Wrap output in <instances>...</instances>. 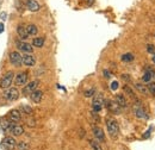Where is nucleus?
I'll list each match as a JSON object with an SVG mask.
<instances>
[{
    "label": "nucleus",
    "instance_id": "obj_2",
    "mask_svg": "<svg viewBox=\"0 0 155 150\" xmlns=\"http://www.w3.org/2000/svg\"><path fill=\"white\" fill-rule=\"evenodd\" d=\"M13 76H15L13 71H7L1 78V80H0V88H3V90L10 88V86H11V84L13 81Z\"/></svg>",
    "mask_w": 155,
    "mask_h": 150
},
{
    "label": "nucleus",
    "instance_id": "obj_13",
    "mask_svg": "<svg viewBox=\"0 0 155 150\" xmlns=\"http://www.w3.org/2000/svg\"><path fill=\"white\" fill-rule=\"evenodd\" d=\"M13 124H15V123L10 122L7 118H1V119H0V127H1L4 131H6V132H10V131H11Z\"/></svg>",
    "mask_w": 155,
    "mask_h": 150
},
{
    "label": "nucleus",
    "instance_id": "obj_36",
    "mask_svg": "<svg viewBox=\"0 0 155 150\" xmlns=\"http://www.w3.org/2000/svg\"><path fill=\"white\" fill-rule=\"evenodd\" d=\"M0 17H1V19H3V20H5V19H6V13H5V12H3L1 15H0Z\"/></svg>",
    "mask_w": 155,
    "mask_h": 150
},
{
    "label": "nucleus",
    "instance_id": "obj_5",
    "mask_svg": "<svg viewBox=\"0 0 155 150\" xmlns=\"http://www.w3.org/2000/svg\"><path fill=\"white\" fill-rule=\"evenodd\" d=\"M38 85H39V81L38 80H34V81H31V82H29L28 85H25L24 86V88H23V95H30L34 91H36L37 90V87H38Z\"/></svg>",
    "mask_w": 155,
    "mask_h": 150
},
{
    "label": "nucleus",
    "instance_id": "obj_24",
    "mask_svg": "<svg viewBox=\"0 0 155 150\" xmlns=\"http://www.w3.org/2000/svg\"><path fill=\"white\" fill-rule=\"evenodd\" d=\"M135 87H136V90H137L140 93H142V94H144V95H148V94H149V91H148L147 86H143V85H141V84H136Z\"/></svg>",
    "mask_w": 155,
    "mask_h": 150
},
{
    "label": "nucleus",
    "instance_id": "obj_20",
    "mask_svg": "<svg viewBox=\"0 0 155 150\" xmlns=\"http://www.w3.org/2000/svg\"><path fill=\"white\" fill-rule=\"evenodd\" d=\"M135 114H136V117L140 118V119H148V118H149V116L145 113V111L142 110L141 107H138V108L135 110Z\"/></svg>",
    "mask_w": 155,
    "mask_h": 150
},
{
    "label": "nucleus",
    "instance_id": "obj_37",
    "mask_svg": "<svg viewBox=\"0 0 155 150\" xmlns=\"http://www.w3.org/2000/svg\"><path fill=\"white\" fill-rule=\"evenodd\" d=\"M4 28H5L4 24H3V23H0V33H1V32L4 31Z\"/></svg>",
    "mask_w": 155,
    "mask_h": 150
},
{
    "label": "nucleus",
    "instance_id": "obj_39",
    "mask_svg": "<svg viewBox=\"0 0 155 150\" xmlns=\"http://www.w3.org/2000/svg\"><path fill=\"white\" fill-rule=\"evenodd\" d=\"M153 62H154V64H155V55L153 56Z\"/></svg>",
    "mask_w": 155,
    "mask_h": 150
},
{
    "label": "nucleus",
    "instance_id": "obj_1",
    "mask_svg": "<svg viewBox=\"0 0 155 150\" xmlns=\"http://www.w3.org/2000/svg\"><path fill=\"white\" fill-rule=\"evenodd\" d=\"M106 127H107V131H109L110 136L112 138H117L118 132H119V126H118V123L113 118H109L106 120Z\"/></svg>",
    "mask_w": 155,
    "mask_h": 150
},
{
    "label": "nucleus",
    "instance_id": "obj_12",
    "mask_svg": "<svg viewBox=\"0 0 155 150\" xmlns=\"http://www.w3.org/2000/svg\"><path fill=\"white\" fill-rule=\"evenodd\" d=\"M104 104H106V107H107L112 113H119V112H121V107H119V105H118L116 101L107 100V101H104Z\"/></svg>",
    "mask_w": 155,
    "mask_h": 150
},
{
    "label": "nucleus",
    "instance_id": "obj_11",
    "mask_svg": "<svg viewBox=\"0 0 155 150\" xmlns=\"http://www.w3.org/2000/svg\"><path fill=\"white\" fill-rule=\"evenodd\" d=\"M7 119L10 122H12V123H18V122H20L22 116H20V113H19L18 110H11L7 113Z\"/></svg>",
    "mask_w": 155,
    "mask_h": 150
},
{
    "label": "nucleus",
    "instance_id": "obj_10",
    "mask_svg": "<svg viewBox=\"0 0 155 150\" xmlns=\"http://www.w3.org/2000/svg\"><path fill=\"white\" fill-rule=\"evenodd\" d=\"M15 84L17 86H25L28 84V73H20L18 74L16 79H15Z\"/></svg>",
    "mask_w": 155,
    "mask_h": 150
},
{
    "label": "nucleus",
    "instance_id": "obj_7",
    "mask_svg": "<svg viewBox=\"0 0 155 150\" xmlns=\"http://www.w3.org/2000/svg\"><path fill=\"white\" fill-rule=\"evenodd\" d=\"M16 44H17V48L20 50V51H23V52H25V54H31L32 51H34V48H32V45L31 44H29V43H26V42H16Z\"/></svg>",
    "mask_w": 155,
    "mask_h": 150
},
{
    "label": "nucleus",
    "instance_id": "obj_23",
    "mask_svg": "<svg viewBox=\"0 0 155 150\" xmlns=\"http://www.w3.org/2000/svg\"><path fill=\"white\" fill-rule=\"evenodd\" d=\"M43 44H44V38L43 37H36L32 41V45L36 47V48H42Z\"/></svg>",
    "mask_w": 155,
    "mask_h": 150
},
{
    "label": "nucleus",
    "instance_id": "obj_19",
    "mask_svg": "<svg viewBox=\"0 0 155 150\" xmlns=\"http://www.w3.org/2000/svg\"><path fill=\"white\" fill-rule=\"evenodd\" d=\"M10 132L13 133L15 136H20V135L24 133V129H23V126H20V125H16V124H13V126H12V129H11Z\"/></svg>",
    "mask_w": 155,
    "mask_h": 150
},
{
    "label": "nucleus",
    "instance_id": "obj_29",
    "mask_svg": "<svg viewBox=\"0 0 155 150\" xmlns=\"http://www.w3.org/2000/svg\"><path fill=\"white\" fill-rule=\"evenodd\" d=\"M147 88L149 91V93H151L153 95H155V82H150L147 85Z\"/></svg>",
    "mask_w": 155,
    "mask_h": 150
},
{
    "label": "nucleus",
    "instance_id": "obj_38",
    "mask_svg": "<svg viewBox=\"0 0 155 150\" xmlns=\"http://www.w3.org/2000/svg\"><path fill=\"white\" fill-rule=\"evenodd\" d=\"M87 4H88V5H92V4H93V0H87Z\"/></svg>",
    "mask_w": 155,
    "mask_h": 150
},
{
    "label": "nucleus",
    "instance_id": "obj_31",
    "mask_svg": "<svg viewBox=\"0 0 155 150\" xmlns=\"http://www.w3.org/2000/svg\"><path fill=\"white\" fill-rule=\"evenodd\" d=\"M93 95H94V88H91V90L85 91V97L91 98V97H93Z\"/></svg>",
    "mask_w": 155,
    "mask_h": 150
},
{
    "label": "nucleus",
    "instance_id": "obj_35",
    "mask_svg": "<svg viewBox=\"0 0 155 150\" xmlns=\"http://www.w3.org/2000/svg\"><path fill=\"white\" fill-rule=\"evenodd\" d=\"M130 75H128V74H124V75H122V79L123 80H125V81H130Z\"/></svg>",
    "mask_w": 155,
    "mask_h": 150
},
{
    "label": "nucleus",
    "instance_id": "obj_18",
    "mask_svg": "<svg viewBox=\"0 0 155 150\" xmlns=\"http://www.w3.org/2000/svg\"><path fill=\"white\" fill-rule=\"evenodd\" d=\"M115 101L119 105V107H121V108H125V107L128 106L126 99L124 98V95H123V94H117V95H116V98H115Z\"/></svg>",
    "mask_w": 155,
    "mask_h": 150
},
{
    "label": "nucleus",
    "instance_id": "obj_25",
    "mask_svg": "<svg viewBox=\"0 0 155 150\" xmlns=\"http://www.w3.org/2000/svg\"><path fill=\"white\" fill-rule=\"evenodd\" d=\"M90 145H91V148L93 150H103V148L100 146V143L98 141H94V139L90 141Z\"/></svg>",
    "mask_w": 155,
    "mask_h": 150
},
{
    "label": "nucleus",
    "instance_id": "obj_14",
    "mask_svg": "<svg viewBox=\"0 0 155 150\" xmlns=\"http://www.w3.org/2000/svg\"><path fill=\"white\" fill-rule=\"evenodd\" d=\"M26 7H28V10L31 11V12H38L39 9H41L39 4L37 3V0H28Z\"/></svg>",
    "mask_w": 155,
    "mask_h": 150
},
{
    "label": "nucleus",
    "instance_id": "obj_28",
    "mask_svg": "<svg viewBox=\"0 0 155 150\" xmlns=\"http://www.w3.org/2000/svg\"><path fill=\"white\" fill-rule=\"evenodd\" d=\"M22 110L24 111V113L25 114H32V108L30 107V106H28V105H22Z\"/></svg>",
    "mask_w": 155,
    "mask_h": 150
},
{
    "label": "nucleus",
    "instance_id": "obj_33",
    "mask_svg": "<svg viewBox=\"0 0 155 150\" xmlns=\"http://www.w3.org/2000/svg\"><path fill=\"white\" fill-rule=\"evenodd\" d=\"M117 88H118V82H117V81H113V82L111 84V90H112V91H116Z\"/></svg>",
    "mask_w": 155,
    "mask_h": 150
},
{
    "label": "nucleus",
    "instance_id": "obj_27",
    "mask_svg": "<svg viewBox=\"0 0 155 150\" xmlns=\"http://www.w3.org/2000/svg\"><path fill=\"white\" fill-rule=\"evenodd\" d=\"M122 61L123 62H131V61H134V55L132 54H124L122 56Z\"/></svg>",
    "mask_w": 155,
    "mask_h": 150
},
{
    "label": "nucleus",
    "instance_id": "obj_30",
    "mask_svg": "<svg viewBox=\"0 0 155 150\" xmlns=\"http://www.w3.org/2000/svg\"><path fill=\"white\" fill-rule=\"evenodd\" d=\"M154 73L153 71H147L145 74H144V76H143V81H145V82H148L150 79H151V75H153Z\"/></svg>",
    "mask_w": 155,
    "mask_h": 150
},
{
    "label": "nucleus",
    "instance_id": "obj_40",
    "mask_svg": "<svg viewBox=\"0 0 155 150\" xmlns=\"http://www.w3.org/2000/svg\"><path fill=\"white\" fill-rule=\"evenodd\" d=\"M23 1H25V3H28V0H23Z\"/></svg>",
    "mask_w": 155,
    "mask_h": 150
},
{
    "label": "nucleus",
    "instance_id": "obj_41",
    "mask_svg": "<svg viewBox=\"0 0 155 150\" xmlns=\"http://www.w3.org/2000/svg\"><path fill=\"white\" fill-rule=\"evenodd\" d=\"M0 4H1V0H0Z\"/></svg>",
    "mask_w": 155,
    "mask_h": 150
},
{
    "label": "nucleus",
    "instance_id": "obj_32",
    "mask_svg": "<svg viewBox=\"0 0 155 150\" xmlns=\"http://www.w3.org/2000/svg\"><path fill=\"white\" fill-rule=\"evenodd\" d=\"M147 50H148V52L155 55V49H154V47H153L151 44H148V45H147Z\"/></svg>",
    "mask_w": 155,
    "mask_h": 150
},
{
    "label": "nucleus",
    "instance_id": "obj_4",
    "mask_svg": "<svg viewBox=\"0 0 155 150\" xmlns=\"http://www.w3.org/2000/svg\"><path fill=\"white\" fill-rule=\"evenodd\" d=\"M4 97L9 100V101H15L19 98V91L16 87H10L7 88V91L4 93Z\"/></svg>",
    "mask_w": 155,
    "mask_h": 150
},
{
    "label": "nucleus",
    "instance_id": "obj_9",
    "mask_svg": "<svg viewBox=\"0 0 155 150\" xmlns=\"http://www.w3.org/2000/svg\"><path fill=\"white\" fill-rule=\"evenodd\" d=\"M22 61H23V63H24L25 66H28V67H34V66L36 64V58H35V56L31 55V54H24V55L22 56Z\"/></svg>",
    "mask_w": 155,
    "mask_h": 150
},
{
    "label": "nucleus",
    "instance_id": "obj_17",
    "mask_svg": "<svg viewBox=\"0 0 155 150\" xmlns=\"http://www.w3.org/2000/svg\"><path fill=\"white\" fill-rule=\"evenodd\" d=\"M30 95H31L32 101H34V103H36V104H38V103H41V100H42L43 92H42V91H39V90H36V91H34Z\"/></svg>",
    "mask_w": 155,
    "mask_h": 150
},
{
    "label": "nucleus",
    "instance_id": "obj_34",
    "mask_svg": "<svg viewBox=\"0 0 155 150\" xmlns=\"http://www.w3.org/2000/svg\"><path fill=\"white\" fill-rule=\"evenodd\" d=\"M103 73H104V75H105V78H106V79H110V78H111V74H110L109 70H104Z\"/></svg>",
    "mask_w": 155,
    "mask_h": 150
},
{
    "label": "nucleus",
    "instance_id": "obj_8",
    "mask_svg": "<svg viewBox=\"0 0 155 150\" xmlns=\"http://www.w3.org/2000/svg\"><path fill=\"white\" fill-rule=\"evenodd\" d=\"M103 105H104V100L100 95H97L94 97L93 99V103H92V107H93V111L94 112H100L102 108H103Z\"/></svg>",
    "mask_w": 155,
    "mask_h": 150
},
{
    "label": "nucleus",
    "instance_id": "obj_22",
    "mask_svg": "<svg viewBox=\"0 0 155 150\" xmlns=\"http://www.w3.org/2000/svg\"><path fill=\"white\" fill-rule=\"evenodd\" d=\"M123 90H124V92H125V93H126V94H128V95H129L131 99H134V100H135V101L138 104V100L136 99V95H135V93L132 92V90H131L129 86H126V85H125V86H123Z\"/></svg>",
    "mask_w": 155,
    "mask_h": 150
},
{
    "label": "nucleus",
    "instance_id": "obj_15",
    "mask_svg": "<svg viewBox=\"0 0 155 150\" xmlns=\"http://www.w3.org/2000/svg\"><path fill=\"white\" fill-rule=\"evenodd\" d=\"M92 132H93L94 137H96L98 141H105V133H104V131H103L102 127L94 126V127L92 129Z\"/></svg>",
    "mask_w": 155,
    "mask_h": 150
},
{
    "label": "nucleus",
    "instance_id": "obj_16",
    "mask_svg": "<svg viewBox=\"0 0 155 150\" xmlns=\"http://www.w3.org/2000/svg\"><path fill=\"white\" fill-rule=\"evenodd\" d=\"M17 33H18V36H19L23 41L28 39V37H29L28 30H26V28H25L24 25H18V26H17Z\"/></svg>",
    "mask_w": 155,
    "mask_h": 150
},
{
    "label": "nucleus",
    "instance_id": "obj_21",
    "mask_svg": "<svg viewBox=\"0 0 155 150\" xmlns=\"http://www.w3.org/2000/svg\"><path fill=\"white\" fill-rule=\"evenodd\" d=\"M26 30H28L29 36H36V35H37V32H38L37 26H36V25H34V24H29V25L26 26Z\"/></svg>",
    "mask_w": 155,
    "mask_h": 150
},
{
    "label": "nucleus",
    "instance_id": "obj_3",
    "mask_svg": "<svg viewBox=\"0 0 155 150\" xmlns=\"http://www.w3.org/2000/svg\"><path fill=\"white\" fill-rule=\"evenodd\" d=\"M16 146H17V142H16V139L13 137L7 136V137L3 138V141H1V148L3 149H5V150H12Z\"/></svg>",
    "mask_w": 155,
    "mask_h": 150
},
{
    "label": "nucleus",
    "instance_id": "obj_26",
    "mask_svg": "<svg viewBox=\"0 0 155 150\" xmlns=\"http://www.w3.org/2000/svg\"><path fill=\"white\" fill-rule=\"evenodd\" d=\"M17 148H18V150H29V144L26 143V142H24V141H22V142H18L17 143Z\"/></svg>",
    "mask_w": 155,
    "mask_h": 150
},
{
    "label": "nucleus",
    "instance_id": "obj_6",
    "mask_svg": "<svg viewBox=\"0 0 155 150\" xmlns=\"http://www.w3.org/2000/svg\"><path fill=\"white\" fill-rule=\"evenodd\" d=\"M10 62L16 66V67H20L23 61H22V55L18 51H11L10 52Z\"/></svg>",
    "mask_w": 155,
    "mask_h": 150
}]
</instances>
